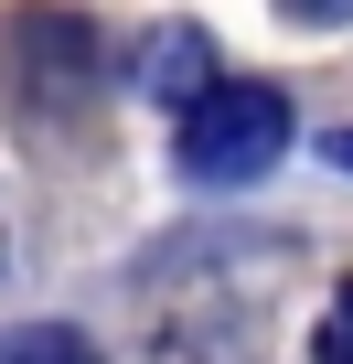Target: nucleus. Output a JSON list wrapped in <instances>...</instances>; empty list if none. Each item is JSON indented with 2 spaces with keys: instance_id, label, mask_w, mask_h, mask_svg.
<instances>
[{
  "instance_id": "39448f33",
  "label": "nucleus",
  "mask_w": 353,
  "mask_h": 364,
  "mask_svg": "<svg viewBox=\"0 0 353 364\" xmlns=\"http://www.w3.org/2000/svg\"><path fill=\"white\" fill-rule=\"evenodd\" d=\"M310 364H353V289L321 311V332H310Z\"/></svg>"
},
{
  "instance_id": "423d86ee",
  "label": "nucleus",
  "mask_w": 353,
  "mask_h": 364,
  "mask_svg": "<svg viewBox=\"0 0 353 364\" xmlns=\"http://www.w3.org/2000/svg\"><path fill=\"white\" fill-rule=\"evenodd\" d=\"M278 22H310V33H332V22H353V0H278Z\"/></svg>"
},
{
  "instance_id": "0eeeda50",
  "label": "nucleus",
  "mask_w": 353,
  "mask_h": 364,
  "mask_svg": "<svg viewBox=\"0 0 353 364\" xmlns=\"http://www.w3.org/2000/svg\"><path fill=\"white\" fill-rule=\"evenodd\" d=\"M321 150H332V161H342V171H353V129H332V139H321Z\"/></svg>"
},
{
  "instance_id": "f03ea898",
  "label": "nucleus",
  "mask_w": 353,
  "mask_h": 364,
  "mask_svg": "<svg viewBox=\"0 0 353 364\" xmlns=\"http://www.w3.org/2000/svg\"><path fill=\"white\" fill-rule=\"evenodd\" d=\"M278 150H289V97L257 86V75H214L183 107V139H171V161L193 182H257Z\"/></svg>"
},
{
  "instance_id": "f257e3e1",
  "label": "nucleus",
  "mask_w": 353,
  "mask_h": 364,
  "mask_svg": "<svg viewBox=\"0 0 353 364\" xmlns=\"http://www.w3.org/2000/svg\"><path fill=\"white\" fill-rule=\"evenodd\" d=\"M107 86V54L75 11H54V0H22V11H0V97H11L33 129L54 118H86Z\"/></svg>"
},
{
  "instance_id": "7ed1b4c3",
  "label": "nucleus",
  "mask_w": 353,
  "mask_h": 364,
  "mask_svg": "<svg viewBox=\"0 0 353 364\" xmlns=\"http://www.w3.org/2000/svg\"><path fill=\"white\" fill-rule=\"evenodd\" d=\"M214 86V43L193 33V22H161L150 43H139V97H161V107H193Z\"/></svg>"
},
{
  "instance_id": "20e7f679",
  "label": "nucleus",
  "mask_w": 353,
  "mask_h": 364,
  "mask_svg": "<svg viewBox=\"0 0 353 364\" xmlns=\"http://www.w3.org/2000/svg\"><path fill=\"white\" fill-rule=\"evenodd\" d=\"M0 364H97V343L65 321H22V332H0Z\"/></svg>"
}]
</instances>
